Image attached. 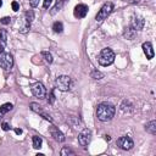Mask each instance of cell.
I'll list each match as a JSON object with an SVG mask.
<instances>
[{
    "label": "cell",
    "mask_w": 156,
    "mask_h": 156,
    "mask_svg": "<svg viewBox=\"0 0 156 156\" xmlns=\"http://www.w3.org/2000/svg\"><path fill=\"white\" fill-rule=\"evenodd\" d=\"M115 113H116V107L110 102H101L96 107V117L101 122L111 121Z\"/></svg>",
    "instance_id": "1"
},
{
    "label": "cell",
    "mask_w": 156,
    "mask_h": 156,
    "mask_svg": "<svg viewBox=\"0 0 156 156\" xmlns=\"http://www.w3.org/2000/svg\"><path fill=\"white\" fill-rule=\"evenodd\" d=\"M98 61H99V65L100 66H110L115 61V52L110 49V48H105L100 51L99 54V57H98Z\"/></svg>",
    "instance_id": "2"
},
{
    "label": "cell",
    "mask_w": 156,
    "mask_h": 156,
    "mask_svg": "<svg viewBox=\"0 0 156 156\" xmlns=\"http://www.w3.org/2000/svg\"><path fill=\"white\" fill-rule=\"evenodd\" d=\"M112 10H113V4H112L111 1L105 2V4L101 6V9L99 10V12L96 13L95 20H96L98 22H101V21L106 20V18L110 16V13L112 12Z\"/></svg>",
    "instance_id": "3"
},
{
    "label": "cell",
    "mask_w": 156,
    "mask_h": 156,
    "mask_svg": "<svg viewBox=\"0 0 156 156\" xmlns=\"http://www.w3.org/2000/svg\"><path fill=\"white\" fill-rule=\"evenodd\" d=\"M55 87L61 91H67L71 89V78L68 76H58L55 79Z\"/></svg>",
    "instance_id": "4"
},
{
    "label": "cell",
    "mask_w": 156,
    "mask_h": 156,
    "mask_svg": "<svg viewBox=\"0 0 156 156\" xmlns=\"http://www.w3.org/2000/svg\"><path fill=\"white\" fill-rule=\"evenodd\" d=\"M13 66V56L10 52H0V67L4 69H11Z\"/></svg>",
    "instance_id": "5"
},
{
    "label": "cell",
    "mask_w": 156,
    "mask_h": 156,
    "mask_svg": "<svg viewBox=\"0 0 156 156\" xmlns=\"http://www.w3.org/2000/svg\"><path fill=\"white\" fill-rule=\"evenodd\" d=\"M117 146L122 150H130L133 146H134V141L130 136L128 135H123V136H119L117 139Z\"/></svg>",
    "instance_id": "6"
},
{
    "label": "cell",
    "mask_w": 156,
    "mask_h": 156,
    "mask_svg": "<svg viewBox=\"0 0 156 156\" xmlns=\"http://www.w3.org/2000/svg\"><path fill=\"white\" fill-rule=\"evenodd\" d=\"M30 90H32V94H33L35 98L44 99V98L46 96V89H45L44 84H43V83H40V82L34 83V84L32 85Z\"/></svg>",
    "instance_id": "7"
},
{
    "label": "cell",
    "mask_w": 156,
    "mask_h": 156,
    "mask_svg": "<svg viewBox=\"0 0 156 156\" xmlns=\"http://www.w3.org/2000/svg\"><path fill=\"white\" fill-rule=\"evenodd\" d=\"M91 140V132L88 128H84L79 134H78V143L80 144V146H87L89 145Z\"/></svg>",
    "instance_id": "8"
},
{
    "label": "cell",
    "mask_w": 156,
    "mask_h": 156,
    "mask_svg": "<svg viewBox=\"0 0 156 156\" xmlns=\"http://www.w3.org/2000/svg\"><path fill=\"white\" fill-rule=\"evenodd\" d=\"M88 6L87 5H84V4H78L76 7H74V10H73V15H74V17H77V18H84L85 16H87V13H88Z\"/></svg>",
    "instance_id": "9"
},
{
    "label": "cell",
    "mask_w": 156,
    "mask_h": 156,
    "mask_svg": "<svg viewBox=\"0 0 156 156\" xmlns=\"http://www.w3.org/2000/svg\"><path fill=\"white\" fill-rule=\"evenodd\" d=\"M30 110L32 111H34V112H37V113H39L43 118H45L46 121H49V122H52V118L50 117V115H48V113H45L44 112V110L41 108V106L39 105V104H37V102H30Z\"/></svg>",
    "instance_id": "10"
},
{
    "label": "cell",
    "mask_w": 156,
    "mask_h": 156,
    "mask_svg": "<svg viewBox=\"0 0 156 156\" xmlns=\"http://www.w3.org/2000/svg\"><path fill=\"white\" fill-rule=\"evenodd\" d=\"M50 134H51V136L56 140V141H58V143H62V141H65V135H63V133L61 132V130H58V128H56L55 126H51L50 127Z\"/></svg>",
    "instance_id": "11"
},
{
    "label": "cell",
    "mask_w": 156,
    "mask_h": 156,
    "mask_svg": "<svg viewBox=\"0 0 156 156\" xmlns=\"http://www.w3.org/2000/svg\"><path fill=\"white\" fill-rule=\"evenodd\" d=\"M144 24H145V20L140 16H134L133 20H132V23H130V27H133L135 30H141L144 28Z\"/></svg>",
    "instance_id": "12"
},
{
    "label": "cell",
    "mask_w": 156,
    "mask_h": 156,
    "mask_svg": "<svg viewBox=\"0 0 156 156\" xmlns=\"http://www.w3.org/2000/svg\"><path fill=\"white\" fill-rule=\"evenodd\" d=\"M143 51L146 56V58L151 60L154 57V49H152V44L150 41H145L143 43Z\"/></svg>",
    "instance_id": "13"
},
{
    "label": "cell",
    "mask_w": 156,
    "mask_h": 156,
    "mask_svg": "<svg viewBox=\"0 0 156 156\" xmlns=\"http://www.w3.org/2000/svg\"><path fill=\"white\" fill-rule=\"evenodd\" d=\"M6 44H7V32L5 29H0V52L5 50Z\"/></svg>",
    "instance_id": "14"
},
{
    "label": "cell",
    "mask_w": 156,
    "mask_h": 156,
    "mask_svg": "<svg viewBox=\"0 0 156 156\" xmlns=\"http://www.w3.org/2000/svg\"><path fill=\"white\" fill-rule=\"evenodd\" d=\"M123 35H124V38L126 39H129V40H132V39H134V37L136 35V30L133 28V27H127L126 29H124V33H123Z\"/></svg>",
    "instance_id": "15"
},
{
    "label": "cell",
    "mask_w": 156,
    "mask_h": 156,
    "mask_svg": "<svg viewBox=\"0 0 156 156\" xmlns=\"http://www.w3.org/2000/svg\"><path fill=\"white\" fill-rule=\"evenodd\" d=\"M145 130H146L147 133L155 135V134H156V121L152 119V121H150L149 123H146V124H145Z\"/></svg>",
    "instance_id": "16"
},
{
    "label": "cell",
    "mask_w": 156,
    "mask_h": 156,
    "mask_svg": "<svg viewBox=\"0 0 156 156\" xmlns=\"http://www.w3.org/2000/svg\"><path fill=\"white\" fill-rule=\"evenodd\" d=\"M121 110H122L123 112H132V111H133V105L130 104V101L123 100V102L121 104Z\"/></svg>",
    "instance_id": "17"
},
{
    "label": "cell",
    "mask_w": 156,
    "mask_h": 156,
    "mask_svg": "<svg viewBox=\"0 0 156 156\" xmlns=\"http://www.w3.org/2000/svg\"><path fill=\"white\" fill-rule=\"evenodd\" d=\"M66 2H67V0H57V2H56V5L52 7V10H51V15H55L57 11H60L65 5H66Z\"/></svg>",
    "instance_id": "18"
},
{
    "label": "cell",
    "mask_w": 156,
    "mask_h": 156,
    "mask_svg": "<svg viewBox=\"0 0 156 156\" xmlns=\"http://www.w3.org/2000/svg\"><path fill=\"white\" fill-rule=\"evenodd\" d=\"M32 141H33V147H34V149H40V147H41L43 139H41L40 136H38V135H33Z\"/></svg>",
    "instance_id": "19"
},
{
    "label": "cell",
    "mask_w": 156,
    "mask_h": 156,
    "mask_svg": "<svg viewBox=\"0 0 156 156\" xmlns=\"http://www.w3.org/2000/svg\"><path fill=\"white\" fill-rule=\"evenodd\" d=\"M12 104H10V102H5V104H2L1 106H0V113L1 115H5V113H7L9 111H11L12 110Z\"/></svg>",
    "instance_id": "20"
},
{
    "label": "cell",
    "mask_w": 156,
    "mask_h": 156,
    "mask_svg": "<svg viewBox=\"0 0 156 156\" xmlns=\"http://www.w3.org/2000/svg\"><path fill=\"white\" fill-rule=\"evenodd\" d=\"M24 17H26V22H27V24L30 26V23H32L33 20H34V12H33V10H28V11H26Z\"/></svg>",
    "instance_id": "21"
},
{
    "label": "cell",
    "mask_w": 156,
    "mask_h": 156,
    "mask_svg": "<svg viewBox=\"0 0 156 156\" xmlns=\"http://www.w3.org/2000/svg\"><path fill=\"white\" fill-rule=\"evenodd\" d=\"M52 30H54L55 33H62V30H63V24H62V22H58V21L54 22V24H52Z\"/></svg>",
    "instance_id": "22"
},
{
    "label": "cell",
    "mask_w": 156,
    "mask_h": 156,
    "mask_svg": "<svg viewBox=\"0 0 156 156\" xmlns=\"http://www.w3.org/2000/svg\"><path fill=\"white\" fill-rule=\"evenodd\" d=\"M41 56L44 57V60H45L48 63H52L54 58H52V55H51L49 51H43V52H41Z\"/></svg>",
    "instance_id": "23"
},
{
    "label": "cell",
    "mask_w": 156,
    "mask_h": 156,
    "mask_svg": "<svg viewBox=\"0 0 156 156\" xmlns=\"http://www.w3.org/2000/svg\"><path fill=\"white\" fill-rule=\"evenodd\" d=\"M62 156H68V155H74V151L73 150H71L69 147H67V146H65V147H62V150H61V152H60Z\"/></svg>",
    "instance_id": "24"
},
{
    "label": "cell",
    "mask_w": 156,
    "mask_h": 156,
    "mask_svg": "<svg viewBox=\"0 0 156 156\" xmlns=\"http://www.w3.org/2000/svg\"><path fill=\"white\" fill-rule=\"evenodd\" d=\"M102 77H104V73H101L100 71L94 69V71L91 72V78H94V79H101Z\"/></svg>",
    "instance_id": "25"
},
{
    "label": "cell",
    "mask_w": 156,
    "mask_h": 156,
    "mask_svg": "<svg viewBox=\"0 0 156 156\" xmlns=\"http://www.w3.org/2000/svg\"><path fill=\"white\" fill-rule=\"evenodd\" d=\"M48 102H49L50 105H52V104L55 102V93H54V90H51V91H50L49 98H48Z\"/></svg>",
    "instance_id": "26"
},
{
    "label": "cell",
    "mask_w": 156,
    "mask_h": 156,
    "mask_svg": "<svg viewBox=\"0 0 156 156\" xmlns=\"http://www.w3.org/2000/svg\"><path fill=\"white\" fill-rule=\"evenodd\" d=\"M0 22H1L2 24H9V23L11 22V18H10V17H2V18L0 20Z\"/></svg>",
    "instance_id": "27"
},
{
    "label": "cell",
    "mask_w": 156,
    "mask_h": 156,
    "mask_svg": "<svg viewBox=\"0 0 156 156\" xmlns=\"http://www.w3.org/2000/svg\"><path fill=\"white\" fill-rule=\"evenodd\" d=\"M11 5H12V10H13V11H18V10H20V5H18L17 1H12Z\"/></svg>",
    "instance_id": "28"
},
{
    "label": "cell",
    "mask_w": 156,
    "mask_h": 156,
    "mask_svg": "<svg viewBox=\"0 0 156 156\" xmlns=\"http://www.w3.org/2000/svg\"><path fill=\"white\" fill-rule=\"evenodd\" d=\"M39 1H40V0H29V5H30L32 7H37V6L39 5Z\"/></svg>",
    "instance_id": "29"
},
{
    "label": "cell",
    "mask_w": 156,
    "mask_h": 156,
    "mask_svg": "<svg viewBox=\"0 0 156 156\" xmlns=\"http://www.w3.org/2000/svg\"><path fill=\"white\" fill-rule=\"evenodd\" d=\"M1 128H2V130H5V132H7V130H10V129H11V127H10L6 122H4V123L1 124Z\"/></svg>",
    "instance_id": "30"
},
{
    "label": "cell",
    "mask_w": 156,
    "mask_h": 156,
    "mask_svg": "<svg viewBox=\"0 0 156 156\" xmlns=\"http://www.w3.org/2000/svg\"><path fill=\"white\" fill-rule=\"evenodd\" d=\"M51 2H52V0H44V4H43L44 9H48V7L51 5Z\"/></svg>",
    "instance_id": "31"
},
{
    "label": "cell",
    "mask_w": 156,
    "mask_h": 156,
    "mask_svg": "<svg viewBox=\"0 0 156 156\" xmlns=\"http://www.w3.org/2000/svg\"><path fill=\"white\" fill-rule=\"evenodd\" d=\"M15 133H16V134H22V129H21V128H16V129H15Z\"/></svg>",
    "instance_id": "32"
},
{
    "label": "cell",
    "mask_w": 156,
    "mask_h": 156,
    "mask_svg": "<svg viewBox=\"0 0 156 156\" xmlns=\"http://www.w3.org/2000/svg\"><path fill=\"white\" fill-rule=\"evenodd\" d=\"M1 5H2V0H0V7H1Z\"/></svg>",
    "instance_id": "33"
},
{
    "label": "cell",
    "mask_w": 156,
    "mask_h": 156,
    "mask_svg": "<svg viewBox=\"0 0 156 156\" xmlns=\"http://www.w3.org/2000/svg\"><path fill=\"white\" fill-rule=\"evenodd\" d=\"M0 118H1V117H0Z\"/></svg>",
    "instance_id": "34"
}]
</instances>
